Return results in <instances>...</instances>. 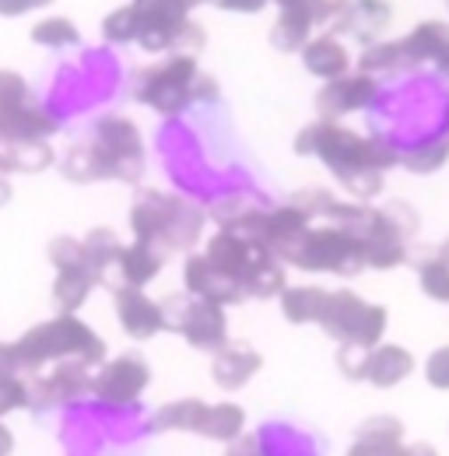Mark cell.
<instances>
[{
  "label": "cell",
  "mask_w": 449,
  "mask_h": 456,
  "mask_svg": "<svg viewBox=\"0 0 449 456\" xmlns=\"http://www.w3.org/2000/svg\"><path fill=\"white\" fill-rule=\"evenodd\" d=\"M46 4H53V0H0V18H21V14L46 7Z\"/></svg>",
  "instance_id": "obj_44"
},
{
  "label": "cell",
  "mask_w": 449,
  "mask_h": 456,
  "mask_svg": "<svg viewBox=\"0 0 449 456\" xmlns=\"http://www.w3.org/2000/svg\"><path fill=\"white\" fill-rule=\"evenodd\" d=\"M404 425L393 414H380V418H365L355 432V439H383V443H400Z\"/></svg>",
  "instance_id": "obj_38"
},
{
  "label": "cell",
  "mask_w": 449,
  "mask_h": 456,
  "mask_svg": "<svg viewBox=\"0 0 449 456\" xmlns=\"http://www.w3.org/2000/svg\"><path fill=\"white\" fill-rule=\"evenodd\" d=\"M404 456H439V453H436V446H429V443H414V446H407Z\"/></svg>",
  "instance_id": "obj_48"
},
{
  "label": "cell",
  "mask_w": 449,
  "mask_h": 456,
  "mask_svg": "<svg viewBox=\"0 0 449 456\" xmlns=\"http://www.w3.org/2000/svg\"><path fill=\"white\" fill-rule=\"evenodd\" d=\"M327 295L323 288H309V285H298V288H284L278 298H281V313L288 323L302 327V323H320L323 320V305H327Z\"/></svg>",
  "instance_id": "obj_23"
},
{
  "label": "cell",
  "mask_w": 449,
  "mask_h": 456,
  "mask_svg": "<svg viewBox=\"0 0 449 456\" xmlns=\"http://www.w3.org/2000/svg\"><path fill=\"white\" fill-rule=\"evenodd\" d=\"M400 70H407V57L400 50V39L396 43H390V39L369 43L358 57V74H369V77H390Z\"/></svg>",
  "instance_id": "obj_28"
},
{
  "label": "cell",
  "mask_w": 449,
  "mask_h": 456,
  "mask_svg": "<svg viewBox=\"0 0 449 456\" xmlns=\"http://www.w3.org/2000/svg\"><path fill=\"white\" fill-rule=\"evenodd\" d=\"M446 134H449V130H446Z\"/></svg>",
  "instance_id": "obj_53"
},
{
  "label": "cell",
  "mask_w": 449,
  "mask_h": 456,
  "mask_svg": "<svg viewBox=\"0 0 449 456\" xmlns=\"http://www.w3.org/2000/svg\"><path fill=\"white\" fill-rule=\"evenodd\" d=\"M29 403H32V390L21 376H0V418Z\"/></svg>",
  "instance_id": "obj_39"
},
{
  "label": "cell",
  "mask_w": 449,
  "mask_h": 456,
  "mask_svg": "<svg viewBox=\"0 0 449 456\" xmlns=\"http://www.w3.org/2000/svg\"><path fill=\"white\" fill-rule=\"evenodd\" d=\"M264 249H257L242 232H235V228H222V232H215L211 235V242H208V260L228 274V278H235L239 285H242V278H246V271L253 267V260L260 256Z\"/></svg>",
  "instance_id": "obj_17"
},
{
  "label": "cell",
  "mask_w": 449,
  "mask_h": 456,
  "mask_svg": "<svg viewBox=\"0 0 449 456\" xmlns=\"http://www.w3.org/2000/svg\"><path fill=\"white\" fill-rule=\"evenodd\" d=\"M183 288L193 298H208V302H218V305H232V302L246 298L242 285L235 278L222 274L208 256H186V264H183Z\"/></svg>",
  "instance_id": "obj_14"
},
{
  "label": "cell",
  "mask_w": 449,
  "mask_h": 456,
  "mask_svg": "<svg viewBox=\"0 0 449 456\" xmlns=\"http://www.w3.org/2000/svg\"><path fill=\"white\" fill-rule=\"evenodd\" d=\"M60 130V119L50 110L29 102L18 110H0V137L14 144H32V141H50Z\"/></svg>",
  "instance_id": "obj_18"
},
{
  "label": "cell",
  "mask_w": 449,
  "mask_h": 456,
  "mask_svg": "<svg viewBox=\"0 0 449 456\" xmlns=\"http://www.w3.org/2000/svg\"><path fill=\"white\" fill-rule=\"evenodd\" d=\"M130 228H134V239H148V242H159L162 249L190 253L193 242L200 239L204 215H200V208H193L190 200H179L172 193L141 190L130 208Z\"/></svg>",
  "instance_id": "obj_6"
},
{
  "label": "cell",
  "mask_w": 449,
  "mask_h": 456,
  "mask_svg": "<svg viewBox=\"0 0 449 456\" xmlns=\"http://www.w3.org/2000/svg\"><path fill=\"white\" fill-rule=\"evenodd\" d=\"M302 63H306V70H309L313 77H320V81H337V77L347 74L351 57H347V50L340 46L337 36H316V39L302 50Z\"/></svg>",
  "instance_id": "obj_21"
},
{
  "label": "cell",
  "mask_w": 449,
  "mask_h": 456,
  "mask_svg": "<svg viewBox=\"0 0 449 456\" xmlns=\"http://www.w3.org/2000/svg\"><path fill=\"white\" fill-rule=\"evenodd\" d=\"M436 67H439V74H443V77H449V46L443 50V57L436 60Z\"/></svg>",
  "instance_id": "obj_50"
},
{
  "label": "cell",
  "mask_w": 449,
  "mask_h": 456,
  "mask_svg": "<svg viewBox=\"0 0 449 456\" xmlns=\"http://www.w3.org/2000/svg\"><path fill=\"white\" fill-rule=\"evenodd\" d=\"M63 175L74 183H95V179H119V183H141L144 175V141L137 123L127 116L110 113L92 126V141L70 148L63 159Z\"/></svg>",
  "instance_id": "obj_1"
},
{
  "label": "cell",
  "mask_w": 449,
  "mask_h": 456,
  "mask_svg": "<svg viewBox=\"0 0 449 456\" xmlns=\"http://www.w3.org/2000/svg\"><path fill=\"white\" fill-rule=\"evenodd\" d=\"M449 46V25L446 21H421L414 25L404 39H400V50L407 57V67H418V63H436L443 57V50Z\"/></svg>",
  "instance_id": "obj_22"
},
{
  "label": "cell",
  "mask_w": 449,
  "mask_h": 456,
  "mask_svg": "<svg viewBox=\"0 0 449 456\" xmlns=\"http://www.w3.org/2000/svg\"><path fill=\"white\" fill-rule=\"evenodd\" d=\"M284 288H288V281H284V260L271 256V253H260L253 260V267L246 271V278H242L246 298H274Z\"/></svg>",
  "instance_id": "obj_25"
},
{
  "label": "cell",
  "mask_w": 449,
  "mask_h": 456,
  "mask_svg": "<svg viewBox=\"0 0 449 456\" xmlns=\"http://www.w3.org/2000/svg\"><path fill=\"white\" fill-rule=\"evenodd\" d=\"M387 309L383 305H369L362 302L351 288H337L327 295L323 305V320L320 327L340 344H358V347H376L387 334Z\"/></svg>",
  "instance_id": "obj_8"
},
{
  "label": "cell",
  "mask_w": 449,
  "mask_h": 456,
  "mask_svg": "<svg viewBox=\"0 0 449 456\" xmlns=\"http://www.w3.org/2000/svg\"><path fill=\"white\" fill-rule=\"evenodd\" d=\"M411 372H414V354L407 347H396V344H376V347H369L365 383H372L376 390H390L396 383H404Z\"/></svg>",
  "instance_id": "obj_20"
},
{
  "label": "cell",
  "mask_w": 449,
  "mask_h": 456,
  "mask_svg": "<svg viewBox=\"0 0 449 456\" xmlns=\"http://www.w3.org/2000/svg\"><path fill=\"white\" fill-rule=\"evenodd\" d=\"M119 249L123 246H119V239H116L112 228H92L85 235V253H88V264H92V271H95L99 281L110 274V267L119 260Z\"/></svg>",
  "instance_id": "obj_32"
},
{
  "label": "cell",
  "mask_w": 449,
  "mask_h": 456,
  "mask_svg": "<svg viewBox=\"0 0 449 456\" xmlns=\"http://www.w3.org/2000/svg\"><path fill=\"white\" fill-rule=\"evenodd\" d=\"M29 102H32L29 81L14 70H0V110H18V106H29Z\"/></svg>",
  "instance_id": "obj_37"
},
{
  "label": "cell",
  "mask_w": 449,
  "mask_h": 456,
  "mask_svg": "<svg viewBox=\"0 0 449 456\" xmlns=\"http://www.w3.org/2000/svg\"><path fill=\"white\" fill-rule=\"evenodd\" d=\"M102 36L112 46H127V43H137L141 36V14H137V4H127V7H116L106 14L102 21Z\"/></svg>",
  "instance_id": "obj_34"
},
{
  "label": "cell",
  "mask_w": 449,
  "mask_h": 456,
  "mask_svg": "<svg viewBox=\"0 0 449 456\" xmlns=\"http://www.w3.org/2000/svg\"><path fill=\"white\" fill-rule=\"evenodd\" d=\"M224 456H264V453H260V443L253 436H239L235 443H228Z\"/></svg>",
  "instance_id": "obj_47"
},
{
  "label": "cell",
  "mask_w": 449,
  "mask_h": 456,
  "mask_svg": "<svg viewBox=\"0 0 449 456\" xmlns=\"http://www.w3.org/2000/svg\"><path fill=\"white\" fill-rule=\"evenodd\" d=\"M148 383H151L148 362L141 354H119V358L106 362V365H99L92 394L102 403L123 407V403H134V400L141 397L148 390Z\"/></svg>",
  "instance_id": "obj_9"
},
{
  "label": "cell",
  "mask_w": 449,
  "mask_h": 456,
  "mask_svg": "<svg viewBox=\"0 0 449 456\" xmlns=\"http://www.w3.org/2000/svg\"><path fill=\"white\" fill-rule=\"evenodd\" d=\"M179 334L186 338L190 347L197 351H218L228 344V320H224V305L208 302V298H193L190 313L179 327Z\"/></svg>",
  "instance_id": "obj_15"
},
{
  "label": "cell",
  "mask_w": 449,
  "mask_h": 456,
  "mask_svg": "<svg viewBox=\"0 0 449 456\" xmlns=\"http://www.w3.org/2000/svg\"><path fill=\"white\" fill-rule=\"evenodd\" d=\"M134 99L151 106L155 113L176 116L193 102L218 99V81L200 74L197 57H168L159 67H148L134 81Z\"/></svg>",
  "instance_id": "obj_4"
},
{
  "label": "cell",
  "mask_w": 449,
  "mask_h": 456,
  "mask_svg": "<svg viewBox=\"0 0 449 456\" xmlns=\"http://www.w3.org/2000/svg\"><path fill=\"white\" fill-rule=\"evenodd\" d=\"M340 228L355 232L362 239V249H365V267L372 271H393L407 260V239L418 232V215L404 204V200H393L387 208H365V204H355L351 218Z\"/></svg>",
  "instance_id": "obj_5"
},
{
  "label": "cell",
  "mask_w": 449,
  "mask_h": 456,
  "mask_svg": "<svg viewBox=\"0 0 449 456\" xmlns=\"http://www.w3.org/2000/svg\"><path fill=\"white\" fill-rule=\"evenodd\" d=\"M407 446L400 443H383V439H355L347 456H404Z\"/></svg>",
  "instance_id": "obj_43"
},
{
  "label": "cell",
  "mask_w": 449,
  "mask_h": 456,
  "mask_svg": "<svg viewBox=\"0 0 449 456\" xmlns=\"http://www.w3.org/2000/svg\"><path fill=\"white\" fill-rule=\"evenodd\" d=\"M390 21H393L390 0H337L334 32L355 36L365 46L369 43H380V32H387Z\"/></svg>",
  "instance_id": "obj_12"
},
{
  "label": "cell",
  "mask_w": 449,
  "mask_h": 456,
  "mask_svg": "<svg viewBox=\"0 0 449 456\" xmlns=\"http://www.w3.org/2000/svg\"><path fill=\"white\" fill-rule=\"evenodd\" d=\"M204 411L208 403L197 397H183V400H172L166 403L155 418H151V432H197L200 421H204Z\"/></svg>",
  "instance_id": "obj_27"
},
{
  "label": "cell",
  "mask_w": 449,
  "mask_h": 456,
  "mask_svg": "<svg viewBox=\"0 0 449 456\" xmlns=\"http://www.w3.org/2000/svg\"><path fill=\"white\" fill-rule=\"evenodd\" d=\"M95 281L99 278L92 274V267H63V271H56V281H53L56 313H78L85 305V298L92 295Z\"/></svg>",
  "instance_id": "obj_24"
},
{
  "label": "cell",
  "mask_w": 449,
  "mask_h": 456,
  "mask_svg": "<svg viewBox=\"0 0 449 456\" xmlns=\"http://www.w3.org/2000/svg\"><path fill=\"white\" fill-rule=\"evenodd\" d=\"M295 155H316L337 175L340 186L365 172H387L400 166V151L390 137H362L337 119H316L295 137Z\"/></svg>",
  "instance_id": "obj_2"
},
{
  "label": "cell",
  "mask_w": 449,
  "mask_h": 456,
  "mask_svg": "<svg viewBox=\"0 0 449 456\" xmlns=\"http://www.w3.org/2000/svg\"><path fill=\"white\" fill-rule=\"evenodd\" d=\"M112 302H116V320L123 327L127 338L134 341H148L155 334L166 330V313H162V302L148 298L141 288L119 285L112 291Z\"/></svg>",
  "instance_id": "obj_11"
},
{
  "label": "cell",
  "mask_w": 449,
  "mask_h": 456,
  "mask_svg": "<svg viewBox=\"0 0 449 456\" xmlns=\"http://www.w3.org/2000/svg\"><path fill=\"white\" fill-rule=\"evenodd\" d=\"M380 99V81L369 74H344L337 81H327L316 95V113L320 119H337V116L358 113L376 106Z\"/></svg>",
  "instance_id": "obj_10"
},
{
  "label": "cell",
  "mask_w": 449,
  "mask_h": 456,
  "mask_svg": "<svg viewBox=\"0 0 449 456\" xmlns=\"http://www.w3.org/2000/svg\"><path fill=\"white\" fill-rule=\"evenodd\" d=\"M439 256H443V260H446V264H449V239H446V242H443V246H439Z\"/></svg>",
  "instance_id": "obj_52"
},
{
  "label": "cell",
  "mask_w": 449,
  "mask_h": 456,
  "mask_svg": "<svg viewBox=\"0 0 449 456\" xmlns=\"http://www.w3.org/2000/svg\"><path fill=\"white\" fill-rule=\"evenodd\" d=\"M284 264H295L298 271H313V274L327 271L337 278H355L365 271V249L355 232L327 222L323 228H309L295 242V249L288 253Z\"/></svg>",
  "instance_id": "obj_7"
},
{
  "label": "cell",
  "mask_w": 449,
  "mask_h": 456,
  "mask_svg": "<svg viewBox=\"0 0 449 456\" xmlns=\"http://www.w3.org/2000/svg\"><path fill=\"white\" fill-rule=\"evenodd\" d=\"M46 253H50V264H53L56 271H63V267H92V264H88V253H85V239L56 235ZM92 274H95V271H92Z\"/></svg>",
  "instance_id": "obj_36"
},
{
  "label": "cell",
  "mask_w": 449,
  "mask_h": 456,
  "mask_svg": "<svg viewBox=\"0 0 449 456\" xmlns=\"http://www.w3.org/2000/svg\"><path fill=\"white\" fill-rule=\"evenodd\" d=\"M257 211H264V204H260L253 193H246V190H232V193H224V197H218V204L211 208L215 222H218L222 228L246 225Z\"/></svg>",
  "instance_id": "obj_31"
},
{
  "label": "cell",
  "mask_w": 449,
  "mask_h": 456,
  "mask_svg": "<svg viewBox=\"0 0 449 456\" xmlns=\"http://www.w3.org/2000/svg\"><path fill=\"white\" fill-rule=\"evenodd\" d=\"M7 197H11V186H7V183H4V179H0V204H4V200H7Z\"/></svg>",
  "instance_id": "obj_51"
},
{
  "label": "cell",
  "mask_w": 449,
  "mask_h": 456,
  "mask_svg": "<svg viewBox=\"0 0 449 456\" xmlns=\"http://www.w3.org/2000/svg\"><path fill=\"white\" fill-rule=\"evenodd\" d=\"M291 204H295L309 222H313V218H327V222H334V215L340 211V204H344V200H337L331 190H316V186H313V190L295 193V197H291Z\"/></svg>",
  "instance_id": "obj_35"
},
{
  "label": "cell",
  "mask_w": 449,
  "mask_h": 456,
  "mask_svg": "<svg viewBox=\"0 0 449 456\" xmlns=\"http://www.w3.org/2000/svg\"><path fill=\"white\" fill-rule=\"evenodd\" d=\"M414 264H418L421 291L436 302H449V264L439 256V249H421Z\"/></svg>",
  "instance_id": "obj_30"
},
{
  "label": "cell",
  "mask_w": 449,
  "mask_h": 456,
  "mask_svg": "<svg viewBox=\"0 0 449 456\" xmlns=\"http://www.w3.org/2000/svg\"><path fill=\"white\" fill-rule=\"evenodd\" d=\"M32 43L46 50H70V46H81V32L70 18H43L32 28Z\"/></svg>",
  "instance_id": "obj_33"
},
{
  "label": "cell",
  "mask_w": 449,
  "mask_h": 456,
  "mask_svg": "<svg viewBox=\"0 0 449 456\" xmlns=\"http://www.w3.org/2000/svg\"><path fill=\"white\" fill-rule=\"evenodd\" d=\"M425 379L436 390H449V347H436L425 362Z\"/></svg>",
  "instance_id": "obj_41"
},
{
  "label": "cell",
  "mask_w": 449,
  "mask_h": 456,
  "mask_svg": "<svg viewBox=\"0 0 449 456\" xmlns=\"http://www.w3.org/2000/svg\"><path fill=\"white\" fill-rule=\"evenodd\" d=\"M208 4H215V7H222V11H239V14H257V11H264L271 0H208Z\"/></svg>",
  "instance_id": "obj_46"
},
{
  "label": "cell",
  "mask_w": 449,
  "mask_h": 456,
  "mask_svg": "<svg viewBox=\"0 0 449 456\" xmlns=\"http://www.w3.org/2000/svg\"><path fill=\"white\" fill-rule=\"evenodd\" d=\"M119 285L130 288H144L162 267H166V249L159 242H148V239H134L130 246L119 249Z\"/></svg>",
  "instance_id": "obj_19"
},
{
  "label": "cell",
  "mask_w": 449,
  "mask_h": 456,
  "mask_svg": "<svg viewBox=\"0 0 449 456\" xmlns=\"http://www.w3.org/2000/svg\"><path fill=\"white\" fill-rule=\"evenodd\" d=\"M11 450H14V436L0 425V456H11Z\"/></svg>",
  "instance_id": "obj_49"
},
{
  "label": "cell",
  "mask_w": 449,
  "mask_h": 456,
  "mask_svg": "<svg viewBox=\"0 0 449 456\" xmlns=\"http://www.w3.org/2000/svg\"><path fill=\"white\" fill-rule=\"evenodd\" d=\"M95 365L88 362H78V358H67V362H56V369L32 383V403H70V400H81L85 394H92L95 387Z\"/></svg>",
  "instance_id": "obj_13"
},
{
  "label": "cell",
  "mask_w": 449,
  "mask_h": 456,
  "mask_svg": "<svg viewBox=\"0 0 449 456\" xmlns=\"http://www.w3.org/2000/svg\"><path fill=\"white\" fill-rule=\"evenodd\" d=\"M190 302H193V295H190V291H186V295H168V298H162L166 330L179 334V327H183V320H186V313H190Z\"/></svg>",
  "instance_id": "obj_42"
},
{
  "label": "cell",
  "mask_w": 449,
  "mask_h": 456,
  "mask_svg": "<svg viewBox=\"0 0 449 456\" xmlns=\"http://www.w3.org/2000/svg\"><path fill=\"white\" fill-rule=\"evenodd\" d=\"M14 347L25 369H43L50 362H67V358H78L88 365L106 362V341L88 323H81L74 313H60L53 320L25 330L14 341Z\"/></svg>",
  "instance_id": "obj_3"
},
{
  "label": "cell",
  "mask_w": 449,
  "mask_h": 456,
  "mask_svg": "<svg viewBox=\"0 0 449 456\" xmlns=\"http://www.w3.org/2000/svg\"><path fill=\"white\" fill-rule=\"evenodd\" d=\"M365 358H369V347H358V344H340L337 347V369L344 379H365Z\"/></svg>",
  "instance_id": "obj_40"
},
{
  "label": "cell",
  "mask_w": 449,
  "mask_h": 456,
  "mask_svg": "<svg viewBox=\"0 0 449 456\" xmlns=\"http://www.w3.org/2000/svg\"><path fill=\"white\" fill-rule=\"evenodd\" d=\"M260 369H264L260 351L246 341H228L224 347L215 351V362H211V376H215V383H218L222 390H228V394L242 390Z\"/></svg>",
  "instance_id": "obj_16"
},
{
  "label": "cell",
  "mask_w": 449,
  "mask_h": 456,
  "mask_svg": "<svg viewBox=\"0 0 449 456\" xmlns=\"http://www.w3.org/2000/svg\"><path fill=\"white\" fill-rule=\"evenodd\" d=\"M449 159V134H439V137H425L418 141L411 151L400 155V166L407 172H418V175H429V172H439Z\"/></svg>",
  "instance_id": "obj_29"
},
{
  "label": "cell",
  "mask_w": 449,
  "mask_h": 456,
  "mask_svg": "<svg viewBox=\"0 0 449 456\" xmlns=\"http://www.w3.org/2000/svg\"><path fill=\"white\" fill-rule=\"evenodd\" d=\"M21 369H25V365H21V358H18V347L0 341V376H18Z\"/></svg>",
  "instance_id": "obj_45"
},
{
  "label": "cell",
  "mask_w": 449,
  "mask_h": 456,
  "mask_svg": "<svg viewBox=\"0 0 449 456\" xmlns=\"http://www.w3.org/2000/svg\"><path fill=\"white\" fill-rule=\"evenodd\" d=\"M242 428H246V411L239 403H208L197 436L215 439V443H235Z\"/></svg>",
  "instance_id": "obj_26"
}]
</instances>
